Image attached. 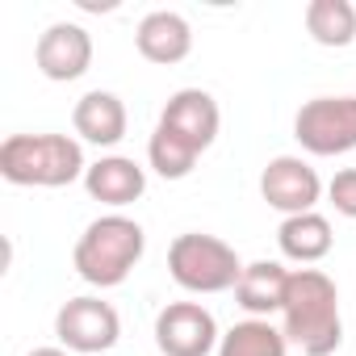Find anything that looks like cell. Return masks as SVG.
<instances>
[{"label": "cell", "instance_id": "obj_2", "mask_svg": "<svg viewBox=\"0 0 356 356\" xmlns=\"http://www.w3.org/2000/svg\"><path fill=\"white\" fill-rule=\"evenodd\" d=\"M84 147L72 134H9L0 143V176L22 189H63L84 181Z\"/></svg>", "mask_w": 356, "mask_h": 356}, {"label": "cell", "instance_id": "obj_16", "mask_svg": "<svg viewBox=\"0 0 356 356\" xmlns=\"http://www.w3.org/2000/svg\"><path fill=\"white\" fill-rule=\"evenodd\" d=\"M302 22H306V34L318 47L343 51V47L356 42V9L348 5V0H310Z\"/></svg>", "mask_w": 356, "mask_h": 356}, {"label": "cell", "instance_id": "obj_18", "mask_svg": "<svg viewBox=\"0 0 356 356\" xmlns=\"http://www.w3.org/2000/svg\"><path fill=\"white\" fill-rule=\"evenodd\" d=\"M197 159H202V151L193 143H185L181 134H172L168 126L155 122V130L147 138V163H151L155 176H163V181H185L197 168Z\"/></svg>", "mask_w": 356, "mask_h": 356}, {"label": "cell", "instance_id": "obj_11", "mask_svg": "<svg viewBox=\"0 0 356 356\" xmlns=\"http://www.w3.org/2000/svg\"><path fill=\"white\" fill-rule=\"evenodd\" d=\"M84 189L92 202L109 206V210H122V206H134L143 193H147V168L134 163L130 155H101L97 163H88L84 172Z\"/></svg>", "mask_w": 356, "mask_h": 356}, {"label": "cell", "instance_id": "obj_8", "mask_svg": "<svg viewBox=\"0 0 356 356\" xmlns=\"http://www.w3.org/2000/svg\"><path fill=\"white\" fill-rule=\"evenodd\" d=\"M323 181H318V172L310 168V159L302 155H273L260 172V197L281 210L285 218L293 214H310L323 197Z\"/></svg>", "mask_w": 356, "mask_h": 356}, {"label": "cell", "instance_id": "obj_7", "mask_svg": "<svg viewBox=\"0 0 356 356\" xmlns=\"http://www.w3.org/2000/svg\"><path fill=\"white\" fill-rule=\"evenodd\" d=\"M218 339L222 331L202 302H168L155 314V348L163 356H210Z\"/></svg>", "mask_w": 356, "mask_h": 356}, {"label": "cell", "instance_id": "obj_4", "mask_svg": "<svg viewBox=\"0 0 356 356\" xmlns=\"http://www.w3.org/2000/svg\"><path fill=\"white\" fill-rule=\"evenodd\" d=\"M168 273L185 293H227L239 285L243 277V260L239 252L218 239V235H202V231H185L176 235L168 248Z\"/></svg>", "mask_w": 356, "mask_h": 356}, {"label": "cell", "instance_id": "obj_20", "mask_svg": "<svg viewBox=\"0 0 356 356\" xmlns=\"http://www.w3.org/2000/svg\"><path fill=\"white\" fill-rule=\"evenodd\" d=\"M30 356H76V352H67V348H34Z\"/></svg>", "mask_w": 356, "mask_h": 356}, {"label": "cell", "instance_id": "obj_13", "mask_svg": "<svg viewBox=\"0 0 356 356\" xmlns=\"http://www.w3.org/2000/svg\"><path fill=\"white\" fill-rule=\"evenodd\" d=\"M72 126H76V134H80L84 143H92V147H118V143L126 138V130H130V113H126V105H122L118 92L92 88V92H84V97L76 101Z\"/></svg>", "mask_w": 356, "mask_h": 356}, {"label": "cell", "instance_id": "obj_5", "mask_svg": "<svg viewBox=\"0 0 356 356\" xmlns=\"http://www.w3.org/2000/svg\"><path fill=\"white\" fill-rule=\"evenodd\" d=\"M293 138L306 155H348L356 151V97H310L293 113Z\"/></svg>", "mask_w": 356, "mask_h": 356}, {"label": "cell", "instance_id": "obj_10", "mask_svg": "<svg viewBox=\"0 0 356 356\" xmlns=\"http://www.w3.org/2000/svg\"><path fill=\"white\" fill-rule=\"evenodd\" d=\"M159 126H168L172 134H181L197 151H210L218 130H222V113H218V101L206 88H181V92L168 97V105L159 113Z\"/></svg>", "mask_w": 356, "mask_h": 356}, {"label": "cell", "instance_id": "obj_9", "mask_svg": "<svg viewBox=\"0 0 356 356\" xmlns=\"http://www.w3.org/2000/svg\"><path fill=\"white\" fill-rule=\"evenodd\" d=\"M34 63L47 80L72 84L92 67V34L76 22H55L34 42Z\"/></svg>", "mask_w": 356, "mask_h": 356}, {"label": "cell", "instance_id": "obj_1", "mask_svg": "<svg viewBox=\"0 0 356 356\" xmlns=\"http://www.w3.org/2000/svg\"><path fill=\"white\" fill-rule=\"evenodd\" d=\"M281 331L293 348H302V356H331L343 343L339 289L323 268H293L289 273Z\"/></svg>", "mask_w": 356, "mask_h": 356}, {"label": "cell", "instance_id": "obj_19", "mask_svg": "<svg viewBox=\"0 0 356 356\" xmlns=\"http://www.w3.org/2000/svg\"><path fill=\"white\" fill-rule=\"evenodd\" d=\"M327 202L339 218H356V168H339L327 185Z\"/></svg>", "mask_w": 356, "mask_h": 356}, {"label": "cell", "instance_id": "obj_14", "mask_svg": "<svg viewBox=\"0 0 356 356\" xmlns=\"http://www.w3.org/2000/svg\"><path fill=\"white\" fill-rule=\"evenodd\" d=\"M289 273L281 260H256V264H243V277L235 285V302L252 314V318H268V314H281L285 306V293H289Z\"/></svg>", "mask_w": 356, "mask_h": 356}, {"label": "cell", "instance_id": "obj_15", "mask_svg": "<svg viewBox=\"0 0 356 356\" xmlns=\"http://www.w3.org/2000/svg\"><path fill=\"white\" fill-rule=\"evenodd\" d=\"M277 248H281L285 260L310 268V264H318V260L331 256L335 235H331V222H327L318 210H310V214L281 218V227H277Z\"/></svg>", "mask_w": 356, "mask_h": 356}, {"label": "cell", "instance_id": "obj_3", "mask_svg": "<svg viewBox=\"0 0 356 356\" xmlns=\"http://www.w3.org/2000/svg\"><path fill=\"white\" fill-rule=\"evenodd\" d=\"M147 252V231L126 214H101L72 248V268L97 289H118Z\"/></svg>", "mask_w": 356, "mask_h": 356}, {"label": "cell", "instance_id": "obj_12", "mask_svg": "<svg viewBox=\"0 0 356 356\" xmlns=\"http://www.w3.org/2000/svg\"><path fill=\"white\" fill-rule=\"evenodd\" d=\"M134 47H138V55L147 63L172 67V63L189 59V51H193V26L181 13H172V9H155V13H147L138 22Z\"/></svg>", "mask_w": 356, "mask_h": 356}, {"label": "cell", "instance_id": "obj_6", "mask_svg": "<svg viewBox=\"0 0 356 356\" xmlns=\"http://www.w3.org/2000/svg\"><path fill=\"white\" fill-rule=\"evenodd\" d=\"M55 335L59 348L76 352V356H101L122 339V318L109 302L101 298H67L55 314Z\"/></svg>", "mask_w": 356, "mask_h": 356}, {"label": "cell", "instance_id": "obj_17", "mask_svg": "<svg viewBox=\"0 0 356 356\" xmlns=\"http://www.w3.org/2000/svg\"><path fill=\"white\" fill-rule=\"evenodd\" d=\"M289 339L268 318H243L218 339V356H285Z\"/></svg>", "mask_w": 356, "mask_h": 356}]
</instances>
